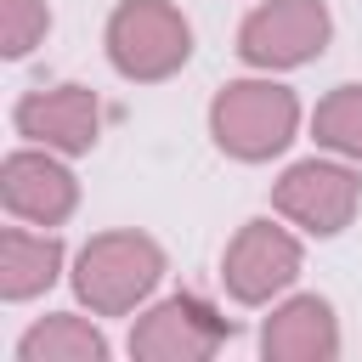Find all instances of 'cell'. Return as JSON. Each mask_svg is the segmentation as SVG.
Masks as SVG:
<instances>
[{
  "instance_id": "obj_1",
  "label": "cell",
  "mask_w": 362,
  "mask_h": 362,
  "mask_svg": "<svg viewBox=\"0 0 362 362\" xmlns=\"http://www.w3.org/2000/svg\"><path fill=\"white\" fill-rule=\"evenodd\" d=\"M300 130V96L277 79H232L209 102V136L238 164L277 158Z\"/></svg>"
},
{
  "instance_id": "obj_2",
  "label": "cell",
  "mask_w": 362,
  "mask_h": 362,
  "mask_svg": "<svg viewBox=\"0 0 362 362\" xmlns=\"http://www.w3.org/2000/svg\"><path fill=\"white\" fill-rule=\"evenodd\" d=\"M164 277V249L147 232H96L74 260V294L90 305V317H124L136 311Z\"/></svg>"
},
{
  "instance_id": "obj_3",
  "label": "cell",
  "mask_w": 362,
  "mask_h": 362,
  "mask_svg": "<svg viewBox=\"0 0 362 362\" xmlns=\"http://www.w3.org/2000/svg\"><path fill=\"white\" fill-rule=\"evenodd\" d=\"M192 57V28L170 0H119L107 17V62L136 79V85H158L170 74H181Z\"/></svg>"
},
{
  "instance_id": "obj_4",
  "label": "cell",
  "mask_w": 362,
  "mask_h": 362,
  "mask_svg": "<svg viewBox=\"0 0 362 362\" xmlns=\"http://www.w3.org/2000/svg\"><path fill=\"white\" fill-rule=\"evenodd\" d=\"M334 34V17L322 0H266L243 17L238 28V57L249 68H300L311 57H322Z\"/></svg>"
},
{
  "instance_id": "obj_5",
  "label": "cell",
  "mask_w": 362,
  "mask_h": 362,
  "mask_svg": "<svg viewBox=\"0 0 362 362\" xmlns=\"http://www.w3.org/2000/svg\"><path fill=\"white\" fill-rule=\"evenodd\" d=\"M356 204H362V181H356V170H345L334 158H300L272 187V209L283 221H294L300 232H311V238L345 232Z\"/></svg>"
},
{
  "instance_id": "obj_6",
  "label": "cell",
  "mask_w": 362,
  "mask_h": 362,
  "mask_svg": "<svg viewBox=\"0 0 362 362\" xmlns=\"http://www.w3.org/2000/svg\"><path fill=\"white\" fill-rule=\"evenodd\" d=\"M226 339H232V322H226L209 300H198V294H170V300H158L153 311L136 317V328H130V356H141V362H204V356H215Z\"/></svg>"
},
{
  "instance_id": "obj_7",
  "label": "cell",
  "mask_w": 362,
  "mask_h": 362,
  "mask_svg": "<svg viewBox=\"0 0 362 362\" xmlns=\"http://www.w3.org/2000/svg\"><path fill=\"white\" fill-rule=\"evenodd\" d=\"M300 238L272 226V221H243L238 238L226 243V260H221V283L238 305H266L277 300L294 277H300Z\"/></svg>"
},
{
  "instance_id": "obj_8",
  "label": "cell",
  "mask_w": 362,
  "mask_h": 362,
  "mask_svg": "<svg viewBox=\"0 0 362 362\" xmlns=\"http://www.w3.org/2000/svg\"><path fill=\"white\" fill-rule=\"evenodd\" d=\"M0 204L11 221L28 226H62L79 204V181L68 164L51 158V147H17L0 164Z\"/></svg>"
},
{
  "instance_id": "obj_9",
  "label": "cell",
  "mask_w": 362,
  "mask_h": 362,
  "mask_svg": "<svg viewBox=\"0 0 362 362\" xmlns=\"http://www.w3.org/2000/svg\"><path fill=\"white\" fill-rule=\"evenodd\" d=\"M11 124L34 147H51V153H68L74 158V153H90L96 147L102 102H96L90 85H51V90H28L11 107Z\"/></svg>"
},
{
  "instance_id": "obj_10",
  "label": "cell",
  "mask_w": 362,
  "mask_h": 362,
  "mask_svg": "<svg viewBox=\"0 0 362 362\" xmlns=\"http://www.w3.org/2000/svg\"><path fill=\"white\" fill-rule=\"evenodd\" d=\"M260 356L266 362H334L339 356V322L322 294H294L283 300L266 328H260Z\"/></svg>"
},
{
  "instance_id": "obj_11",
  "label": "cell",
  "mask_w": 362,
  "mask_h": 362,
  "mask_svg": "<svg viewBox=\"0 0 362 362\" xmlns=\"http://www.w3.org/2000/svg\"><path fill=\"white\" fill-rule=\"evenodd\" d=\"M62 272V238L51 232H23V226H6L0 232V300H34L57 283Z\"/></svg>"
},
{
  "instance_id": "obj_12",
  "label": "cell",
  "mask_w": 362,
  "mask_h": 362,
  "mask_svg": "<svg viewBox=\"0 0 362 362\" xmlns=\"http://www.w3.org/2000/svg\"><path fill=\"white\" fill-rule=\"evenodd\" d=\"M23 362H107V339L96 322L74 317V311H51L45 322H34L17 339Z\"/></svg>"
},
{
  "instance_id": "obj_13",
  "label": "cell",
  "mask_w": 362,
  "mask_h": 362,
  "mask_svg": "<svg viewBox=\"0 0 362 362\" xmlns=\"http://www.w3.org/2000/svg\"><path fill=\"white\" fill-rule=\"evenodd\" d=\"M311 136L317 147L362 164V85H334L311 113Z\"/></svg>"
},
{
  "instance_id": "obj_14",
  "label": "cell",
  "mask_w": 362,
  "mask_h": 362,
  "mask_svg": "<svg viewBox=\"0 0 362 362\" xmlns=\"http://www.w3.org/2000/svg\"><path fill=\"white\" fill-rule=\"evenodd\" d=\"M51 28V6L45 0H0V51L17 62L28 57Z\"/></svg>"
}]
</instances>
